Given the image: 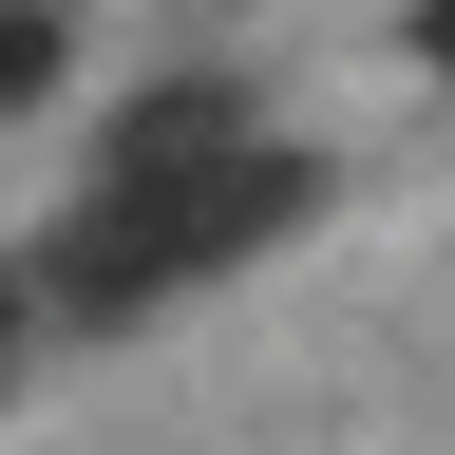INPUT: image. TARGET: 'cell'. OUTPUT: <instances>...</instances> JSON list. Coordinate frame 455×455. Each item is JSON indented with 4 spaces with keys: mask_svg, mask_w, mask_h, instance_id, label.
<instances>
[{
    "mask_svg": "<svg viewBox=\"0 0 455 455\" xmlns=\"http://www.w3.org/2000/svg\"><path fill=\"white\" fill-rule=\"evenodd\" d=\"M418 57H436V76H455V0H418Z\"/></svg>",
    "mask_w": 455,
    "mask_h": 455,
    "instance_id": "4",
    "label": "cell"
},
{
    "mask_svg": "<svg viewBox=\"0 0 455 455\" xmlns=\"http://www.w3.org/2000/svg\"><path fill=\"white\" fill-rule=\"evenodd\" d=\"M38 361V284H0V379H20Z\"/></svg>",
    "mask_w": 455,
    "mask_h": 455,
    "instance_id": "3",
    "label": "cell"
},
{
    "mask_svg": "<svg viewBox=\"0 0 455 455\" xmlns=\"http://www.w3.org/2000/svg\"><path fill=\"white\" fill-rule=\"evenodd\" d=\"M304 209H323V171L266 152L247 114H228V133H152V152H114L76 190V228L38 247V323H133V304H171V284L284 247Z\"/></svg>",
    "mask_w": 455,
    "mask_h": 455,
    "instance_id": "1",
    "label": "cell"
},
{
    "mask_svg": "<svg viewBox=\"0 0 455 455\" xmlns=\"http://www.w3.org/2000/svg\"><path fill=\"white\" fill-rule=\"evenodd\" d=\"M38 76H57V0H0V114H20Z\"/></svg>",
    "mask_w": 455,
    "mask_h": 455,
    "instance_id": "2",
    "label": "cell"
}]
</instances>
